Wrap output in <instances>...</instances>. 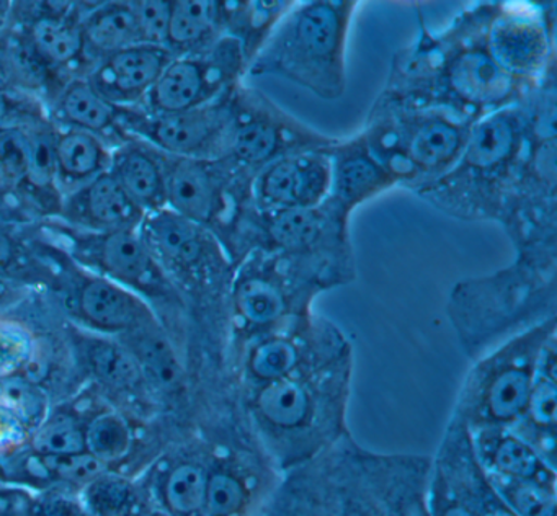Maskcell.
<instances>
[{
    "mask_svg": "<svg viewBox=\"0 0 557 516\" xmlns=\"http://www.w3.org/2000/svg\"><path fill=\"white\" fill-rule=\"evenodd\" d=\"M432 456L380 453L348 433L283 474L260 516H406L426 490Z\"/></svg>",
    "mask_w": 557,
    "mask_h": 516,
    "instance_id": "cell-1",
    "label": "cell"
},
{
    "mask_svg": "<svg viewBox=\"0 0 557 516\" xmlns=\"http://www.w3.org/2000/svg\"><path fill=\"white\" fill-rule=\"evenodd\" d=\"M351 376L354 352L347 348L239 395L250 428L283 472L351 433Z\"/></svg>",
    "mask_w": 557,
    "mask_h": 516,
    "instance_id": "cell-2",
    "label": "cell"
},
{
    "mask_svg": "<svg viewBox=\"0 0 557 516\" xmlns=\"http://www.w3.org/2000/svg\"><path fill=\"white\" fill-rule=\"evenodd\" d=\"M448 317L472 359L556 317V245L517 250L510 267L456 284Z\"/></svg>",
    "mask_w": 557,
    "mask_h": 516,
    "instance_id": "cell-3",
    "label": "cell"
},
{
    "mask_svg": "<svg viewBox=\"0 0 557 516\" xmlns=\"http://www.w3.org/2000/svg\"><path fill=\"white\" fill-rule=\"evenodd\" d=\"M530 146L520 103L474 121L455 165L417 193L440 211L466 221H498Z\"/></svg>",
    "mask_w": 557,
    "mask_h": 516,
    "instance_id": "cell-4",
    "label": "cell"
},
{
    "mask_svg": "<svg viewBox=\"0 0 557 516\" xmlns=\"http://www.w3.org/2000/svg\"><path fill=\"white\" fill-rule=\"evenodd\" d=\"M357 2L296 3L270 33L249 71L278 75L324 100H338L347 87L348 28Z\"/></svg>",
    "mask_w": 557,
    "mask_h": 516,
    "instance_id": "cell-5",
    "label": "cell"
},
{
    "mask_svg": "<svg viewBox=\"0 0 557 516\" xmlns=\"http://www.w3.org/2000/svg\"><path fill=\"white\" fill-rule=\"evenodd\" d=\"M331 287V281L314 265L253 248L236 265L231 283L234 352L311 316L314 297Z\"/></svg>",
    "mask_w": 557,
    "mask_h": 516,
    "instance_id": "cell-6",
    "label": "cell"
},
{
    "mask_svg": "<svg viewBox=\"0 0 557 516\" xmlns=\"http://www.w3.org/2000/svg\"><path fill=\"white\" fill-rule=\"evenodd\" d=\"M472 123L442 108L404 107L381 98L361 134L394 180L413 189L455 165Z\"/></svg>",
    "mask_w": 557,
    "mask_h": 516,
    "instance_id": "cell-7",
    "label": "cell"
},
{
    "mask_svg": "<svg viewBox=\"0 0 557 516\" xmlns=\"http://www.w3.org/2000/svg\"><path fill=\"white\" fill-rule=\"evenodd\" d=\"M554 335L556 317H550L475 358L451 417L469 431L515 427L527 407L541 353Z\"/></svg>",
    "mask_w": 557,
    "mask_h": 516,
    "instance_id": "cell-8",
    "label": "cell"
},
{
    "mask_svg": "<svg viewBox=\"0 0 557 516\" xmlns=\"http://www.w3.org/2000/svg\"><path fill=\"white\" fill-rule=\"evenodd\" d=\"M283 474L236 405L210 443L205 516H260Z\"/></svg>",
    "mask_w": 557,
    "mask_h": 516,
    "instance_id": "cell-9",
    "label": "cell"
},
{
    "mask_svg": "<svg viewBox=\"0 0 557 516\" xmlns=\"http://www.w3.org/2000/svg\"><path fill=\"white\" fill-rule=\"evenodd\" d=\"M337 140L306 126L260 91L237 87L233 91V121L223 159L256 176L280 157L325 150Z\"/></svg>",
    "mask_w": 557,
    "mask_h": 516,
    "instance_id": "cell-10",
    "label": "cell"
},
{
    "mask_svg": "<svg viewBox=\"0 0 557 516\" xmlns=\"http://www.w3.org/2000/svg\"><path fill=\"white\" fill-rule=\"evenodd\" d=\"M351 348L347 336L324 317H309L262 339L252 340L233 355V388L237 395L293 374L298 369Z\"/></svg>",
    "mask_w": 557,
    "mask_h": 516,
    "instance_id": "cell-11",
    "label": "cell"
},
{
    "mask_svg": "<svg viewBox=\"0 0 557 516\" xmlns=\"http://www.w3.org/2000/svg\"><path fill=\"white\" fill-rule=\"evenodd\" d=\"M247 69L243 46L224 35L201 54L172 58L146 97L154 114L181 113L233 91Z\"/></svg>",
    "mask_w": 557,
    "mask_h": 516,
    "instance_id": "cell-12",
    "label": "cell"
},
{
    "mask_svg": "<svg viewBox=\"0 0 557 516\" xmlns=\"http://www.w3.org/2000/svg\"><path fill=\"white\" fill-rule=\"evenodd\" d=\"M485 45L502 71L524 87L536 84L554 67L553 26L536 7H494Z\"/></svg>",
    "mask_w": 557,
    "mask_h": 516,
    "instance_id": "cell-13",
    "label": "cell"
},
{
    "mask_svg": "<svg viewBox=\"0 0 557 516\" xmlns=\"http://www.w3.org/2000/svg\"><path fill=\"white\" fill-rule=\"evenodd\" d=\"M487 483L472 450L468 428L449 418L430 464L425 503L429 516H478L482 490Z\"/></svg>",
    "mask_w": 557,
    "mask_h": 516,
    "instance_id": "cell-14",
    "label": "cell"
},
{
    "mask_svg": "<svg viewBox=\"0 0 557 516\" xmlns=\"http://www.w3.org/2000/svg\"><path fill=\"white\" fill-rule=\"evenodd\" d=\"M233 91L203 107L181 113L152 114L151 120L133 124L154 146L172 153V157L223 159L233 121Z\"/></svg>",
    "mask_w": 557,
    "mask_h": 516,
    "instance_id": "cell-15",
    "label": "cell"
},
{
    "mask_svg": "<svg viewBox=\"0 0 557 516\" xmlns=\"http://www.w3.org/2000/svg\"><path fill=\"white\" fill-rule=\"evenodd\" d=\"M257 211L315 208L331 195L327 149L289 153L256 173L250 183Z\"/></svg>",
    "mask_w": 557,
    "mask_h": 516,
    "instance_id": "cell-16",
    "label": "cell"
},
{
    "mask_svg": "<svg viewBox=\"0 0 557 516\" xmlns=\"http://www.w3.org/2000/svg\"><path fill=\"white\" fill-rule=\"evenodd\" d=\"M141 235L152 255L177 270L234 277L233 260L221 250L207 229L169 208L149 212Z\"/></svg>",
    "mask_w": 557,
    "mask_h": 516,
    "instance_id": "cell-17",
    "label": "cell"
},
{
    "mask_svg": "<svg viewBox=\"0 0 557 516\" xmlns=\"http://www.w3.org/2000/svg\"><path fill=\"white\" fill-rule=\"evenodd\" d=\"M331 159L329 199L351 214L357 206L397 185L394 176L368 149L363 134L337 140L327 149Z\"/></svg>",
    "mask_w": 557,
    "mask_h": 516,
    "instance_id": "cell-18",
    "label": "cell"
},
{
    "mask_svg": "<svg viewBox=\"0 0 557 516\" xmlns=\"http://www.w3.org/2000/svg\"><path fill=\"white\" fill-rule=\"evenodd\" d=\"M171 59L168 48L133 45L103 58L89 82L115 107L133 103L148 95Z\"/></svg>",
    "mask_w": 557,
    "mask_h": 516,
    "instance_id": "cell-19",
    "label": "cell"
},
{
    "mask_svg": "<svg viewBox=\"0 0 557 516\" xmlns=\"http://www.w3.org/2000/svg\"><path fill=\"white\" fill-rule=\"evenodd\" d=\"M469 433L475 459L488 479H557L556 466L511 428H484Z\"/></svg>",
    "mask_w": 557,
    "mask_h": 516,
    "instance_id": "cell-20",
    "label": "cell"
},
{
    "mask_svg": "<svg viewBox=\"0 0 557 516\" xmlns=\"http://www.w3.org/2000/svg\"><path fill=\"white\" fill-rule=\"evenodd\" d=\"M556 335L544 345L523 415L511 430L556 466L557 447Z\"/></svg>",
    "mask_w": 557,
    "mask_h": 516,
    "instance_id": "cell-21",
    "label": "cell"
},
{
    "mask_svg": "<svg viewBox=\"0 0 557 516\" xmlns=\"http://www.w3.org/2000/svg\"><path fill=\"white\" fill-rule=\"evenodd\" d=\"M64 211L71 221L100 232L136 228L143 216L110 170L71 193Z\"/></svg>",
    "mask_w": 557,
    "mask_h": 516,
    "instance_id": "cell-22",
    "label": "cell"
},
{
    "mask_svg": "<svg viewBox=\"0 0 557 516\" xmlns=\"http://www.w3.org/2000/svg\"><path fill=\"white\" fill-rule=\"evenodd\" d=\"M81 316L103 332L128 333L156 322L149 307L132 291L109 278H92L77 297Z\"/></svg>",
    "mask_w": 557,
    "mask_h": 516,
    "instance_id": "cell-23",
    "label": "cell"
},
{
    "mask_svg": "<svg viewBox=\"0 0 557 516\" xmlns=\"http://www.w3.org/2000/svg\"><path fill=\"white\" fill-rule=\"evenodd\" d=\"M89 254L94 263L116 283L149 286L161 277L154 255L136 228L102 232L90 241Z\"/></svg>",
    "mask_w": 557,
    "mask_h": 516,
    "instance_id": "cell-24",
    "label": "cell"
},
{
    "mask_svg": "<svg viewBox=\"0 0 557 516\" xmlns=\"http://www.w3.org/2000/svg\"><path fill=\"white\" fill-rule=\"evenodd\" d=\"M123 345L135 356L143 379L151 382L152 388L168 394H177L184 389V366L158 322L125 333Z\"/></svg>",
    "mask_w": 557,
    "mask_h": 516,
    "instance_id": "cell-25",
    "label": "cell"
},
{
    "mask_svg": "<svg viewBox=\"0 0 557 516\" xmlns=\"http://www.w3.org/2000/svg\"><path fill=\"white\" fill-rule=\"evenodd\" d=\"M295 2H220L221 28L243 46L247 62H252L263 42Z\"/></svg>",
    "mask_w": 557,
    "mask_h": 516,
    "instance_id": "cell-26",
    "label": "cell"
},
{
    "mask_svg": "<svg viewBox=\"0 0 557 516\" xmlns=\"http://www.w3.org/2000/svg\"><path fill=\"white\" fill-rule=\"evenodd\" d=\"M110 172L143 212L164 208L165 170L151 153L135 147L123 149L112 160Z\"/></svg>",
    "mask_w": 557,
    "mask_h": 516,
    "instance_id": "cell-27",
    "label": "cell"
},
{
    "mask_svg": "<svg viewBox=\"0 0 557 516\" xmlns=\"http://www.w3.org/2000/svg\"><path fill=\"white\" fill-rule=\"evenodd\" d=\"M53 156L57 176L81 185L106 172L110 160L99 136L76 127L54 137Z\"/></svg>",
    "mask_w": 557,
    "mask_h": 516,
    "instance_id": "cell-28",
    "label": "cell"
},
{
    "mask_svg": "<svg viewBox=\"0 0 557 516\" xmlns=\"http://www.w3.org/2000/svg\"><path fill=\"white\" fill-rule=\"evenodd\" d=\"M84 48L103 58L139 45L135 16L129 3H109L94 10L83 23Z\"/></svg>",
    "mask_w": 557,
    "mask_h": 516,
    "instance_id": "cell-29",
    "label": "cell"
},
{
    "mask_svg": "<svg viewBox=\"0 0 557 516\" xmlns=\"http://www.w3.org/2000/svg\"><path fill=\"white\" fill-rule=\"evenodd\" d=\"M221 29L220 2L178 0L172 2L168 49H194L213 45Z\"/></svg>",
    "mask_w": 557,
    "mask_h": 516,
    "instance_id": "cell-30",
    "label": "cell"
},
{
    "mask_svg": "<svg viewBox=\"0 0 557 516\" xmlns=\"http://www.w3.org/2000/svg\"><path fill=\"white\" fill-rule=\"evenodd\" d=\"M58 114L70 127L100 134L115 126L119 107L110 103L89 81H74L61 94Z\"/></svg>",
    "mask_w": 557,
    "mask_h": 516,
    "instance_id": "cell-31",
    "label": "cell"
},
{
    "mask_svg": "<svg viewBox=\"0 0 557 516\" xmlns=\"http://www.w3.org/2000/svg\"><path fill=\"white\" fill-rule=\"evenodd\" d=\"M28 42L48 67L71 64L86 49L81 23L57 16H44L34 22L28 33Z\"/></svg>",
    "mask_w": 557,
    "mask_h": 516,
    "instance_id": "cell-32",
    "label": "cell"
},
{
    "mask_svg": "<svg viewBox=\"0 0 557 516\" xmlns=\"http://www.w3.org/2000/svg\"><path fill=\"white\" fill-rule=\"evenodd\" d=\"M488 480L515 515L557 516V479Z\"/></svg>",
    "mask_w": 557,
    "mask_h": 516,
    "instance_id": "cell-33",
    "label": "cell"
},
{
    "mask_svg": "<svg viewBox=\"0 0 557 516\" xmlns=\"http://www.w3.org/2000/svg\"><path fill=\"white\" fill-rule=\"evenodd\" d=\"M87 359L97 378L116 389H132L141 381L138 363L123 343L92 340L87 345Z\"/></svg>",
    "mask_w": 557,
    "mask_h": 516,
    "instance_id": "cell-34",
    "label": "cell"
},
{
    "mask_svg": "<svg viewBox=\"0 0 557 516\" xmlns=\"http://www.w3.org/2000/svg\"><path fill=\"white\" fill-rule=\"evenodd\" d=\"M132 430L120 415H99L87 427L86 450L106 466L123 459L132 450Z\"/></svg>",
    "mask_w": 557,
    "mask_h": 516,
    "instance_id": "cell-35",
    "label": "cell"
},
{
    "mask_svg": "<svg viewBox=\"0 0 557 516\" xmlns=\"http://www.w3.org/2000/svg\"><path fill=\"white\" fill-rule=\"evenodd\" d=\"M34 447L44 457L83 453L87 451L86 430L73 415L57 414L40 425Z\"/></svg>",
    "mask_w": 557,
    "mask_h": 516,
    "instance_id": "cell-36",
    "label": "cell"
},
{
    "mask_svg": "<svg viewBox=\"0 0 557 516\" xmlns=\"http://www.w3.org/2000/svg\"><path fill=\"white\" fill-rule=\"evenodd\" d=\"M132 489L128 482L106 474L87 483L81 505L87 516H116L128 503Z\"/></svg>",
    "mask_w": 557,
    "mask_h": 516,
    "instance_id": "cell-37",
    "label": "cell"
},
{
    "mask_svg": "<svg viewBox=\"0 0 557 516\" xmlns=\"http://www.w3.org/2000/svg\"><path fill=\"white\" fill-rule=\"evenodd\" d=\"M32 159V134L18 127L0 131V176L11 183L27 180Z\"/></svg>",
    "mask_w": 557,
    "mask_h": 516,
    "instance_id": "cell-38",
    "label": "cell"
},
{
    "mask_svg": "<svg viewBox=\"0 0 557 516\" xmlns=\"http://www.w3.org/2000/svg\"><path fill=\"white\" fill-rule=\"evenodd\" d=\"M135 16L139 45L168 48L169 20L172 2L165 0H143L129 3Z\"/></svg>",
    "mask_w": 557,
    "mask_h": 516,
    "instance_id": "cell-39",
    "label": "cell"
},
{
    "mask_svg": "<svg viewBox=\"0 0 557 516\" xmlns=\"http://www.w3.org/2000/svg\"><path fill=\"white\" fill-rule=\"evenodd\" d=\"M44 460L47 469L58 479L74 486H87L106 474L107 469L106 464L100 463L89 451L67 454V456H48L44 457Z\"/></svg>",
    "mask_w": 557,
    "mask_h": 516,
    "instance_id": "cell-40",
    "label": "cell"
},
{
    "mask_svg": "<svg viewBox=\"0 0 557 516\" xmlns=\"http://www.w3.org/2000/svg\"><path fill=\"white\" fill-rule=\"evenodd\" d=\"M2 397L9 410L24 423L38 421L44 415L45 398L37 389L22 381H12L2 389Z\"/></svg>",
    "mask_w": 557,
    "mask_h": 516,
    "instance_id": "cell-41",
    "label": "cell"
},
{
    "mask_svg": "<svg viewBox=\"0 0 557 516\" xmlns=\"http://www.w3.org/2000/svg\"><path fill=\"white\" fill-rule=\"evenodd\" d=\"M57 179L54 167L53 139L44 134H32V159L28 182L38 188H48Z\"/></svg>",
    "mask_w": 557,
    "mask_h": 516,
    "instance_id": "cell-42",
    "label": "cell"
},
{
    "mask_svg": "<svg viewBox=\"0 0 557 516\" xmlns=\"http://www.w3.org/2000/svg\"><path fill=\"white\" fill-rule=\"evenodd\" d=\"M478 516H517L507 503L500 499L491 480L487 479L484 490H482L481 502H479Z\"/></svg>",
    "mask_w": 557,
    "mask_h": 516,
    "instance_id": "cell-43",
    "label": "cell"
},
{
    "mask_svg": "<svg viewBox=\"0 0 557 516\" xmlns=\"http://www.w3.org/2000/svg\"><path fill=\"white\" fill-rule=\"evenodd\" d=\"M41 516H87L86 509L79 503L64 496H53L41 506Z\"/></svg>",
    "mask_w": 557,
    "mask_h": 516,
    "instance_id": "cell-44",
    "label": "cell"
},
{
    "mask_svg": "<svg viewBox=\"0 0 557 516\" xmlns=\"http://www.w3.org/2000/svg\"><path fill=\"white\" fill-rule=\"evenodd\" d=\"M22 433V421L8 407H0V446L17 441Z\"/></svg>",
    "mask_w": 557,
    "mask_h": 516,
    "instance_id": "cell-45",
    "label": "cell"
},
{
    "mask_svg": "<svg viewBox=\"0 0 557 516\" xmlns=\"http://www.w3.org/2000/svg\"><path fill=\"white\" fill-rule=\"evenodd\" d=\"M14 65H12L8 45H0V90H4V88H8L9 85L14 84Z\"/></svg>",
    "mask_w": 557,
    "mask_h": 516,
    "instance_id": "cell-46",
    "label": "cell"
},
{
    "mask_svg": "<svg viewBox=\"0 0 557 516\" xmlns=\"http://www.w3.org/2000/svg\"><path fill=\"white\" fill-rule=\"evenodd\" d=\"M15 258V247L8 232L0 229V273H4Z\"/></svg>",
    "mask_w": 557,
    "mask_h": 516,
    "instance_id": "cell-47",
    "label": "cell"
},
{
    "mask_svg": "<svg viewBox=\"0 0 557 516\" xmlns=\"http://www.w3.org/2000/svg\"><path fill=\"white\" fill-rule=\"evenodd\" d=\"M425 493L426 490L420 493L417 499H413V502L410 503L409 508H407L406 516H429V512H426Z\"/></svg>",
    "mask_w": 557,
    "mask_h": 516,
    "instance_id": "cell-48",
    "label": "cell"
},
{
    "mask_svg": "<svg viewBox=\"0 0 557 516\" xmlns=\"http://www.w3.org/2000/svg\"><path fill=\"white\" fill-rule=\"evenodd\" d=\"M9 114V100L8 95L4 94V90H0V123L4 121V118Z\"/></svg>",
    "mask_w": 557,
    "mask_h": 516,
    "instance_id": "cell-49",
    "label": "cell"
},
{
    "mask_svg": "<svg viewBox=\"0 0 557 516\" xmlns=\"http://www.w3.org/2000/svg\"><path fill=\"white\" fill-rule=\"evenodd\" d=\"M9 9H11V7H9L8 2H0V25H4Z\"/></svg>",
    "mask_w": 557,
    "mask_h": 516,
    "instance_id": "cell-50",
    "label": "cell"
},
{
    "mask_svg": "<svg viewBox=\"0 0 557 516\" xmlns=\"http://www.w3.org/2000/svg\"><path fill=\"white\" fill-rule=\"evenodd\" d=\"M0 294H2V283H0Z\"/></svg>",
    "mask_w": 557,
    "mask_h": 516,
    "instance_id": "cell-51",
    "label": "cell"
}]
</instances>
